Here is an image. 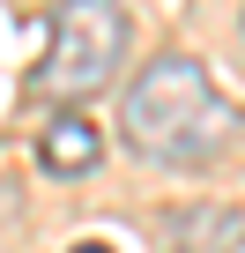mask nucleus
I'll return each instance as SVG.
<instances>
[{"label":"nucleus","mask_w":245,"mask_h":253,"mask_svg":"<svg viewBox=\"0 0 245 253\" xmlns=\"http://www.w3.org/2000/svg\"><path fill=\"white\" fill-rule=\"evenodd\" d=\"M238 38H245V23H238Z\"/></svg>","instance_id":"nucleus-6"},{"label":"nucleus","mask_w":245,"mask_h":253,"mask_svg":"<svg viewBox=\"0 0 245 253\" xmlns=\"http://www.w3.org/2000/svg\"><path fill=\"white\" fill-rule=\"evenodd\" d=\"M127 149L164 164V171H201L230 149L238 134V104L208 82L193 52H164L127 82Z\"/></svg>","instance_id":"nucleus-1"},{"label":"nucleus","mask_w":245,"mask_h":253,"mask_svg":"<svg viewBox=\"0 0 245 253\" xmlns=\"http://www.w3.org/2000/svg\"><path fill=\"white\" fill-rule=\"evenodd\" d=\"M74 253H111V246H97V238H82V246H74Z\"/></svg>","instance_id":"nucleus-5"},{"label":"nucleus","mask_w":245,"mask_h":253,"mask_svg":"<svg viewBox=\"0 0 245 253\" xmlns=\"http://www.w3.org/2000/svg\"><path fill=\"white\" fill-rule=\"evenodd\" d=\"M119 60H127V8H119V0H60L37 89L60 97V104H82V97L111 89Z\"/></svg>","instance_id":"nucleus-2"},{"label":"nucleus","mask_w":245,"mask_h":253,"mask_svg":"<svg viewBox=\"0 0 245 253\" xmlns=\"http://www.w3.org/2000/svg\"><path fill=\"white\" fill-rule=\"evenodd\" d=\"M164 238H171V253H238L245 246V216L193 201V209H171L164 216Z\"/></svg>","instance_id":"nucleus-3"},{"label":"nucleus","mask_w":245,"mask_h":253,"mask_svg":"<svg viewBox=\"0 0 245 253\" xmlns=\"http://www.w3.org/2000/svg\"><path fill=\"white\" fill-rule=\"evenodd\" d=\"M97 157H104V134H97L82 112H60L45 134H37V164L52 179H82V171H97Z\"/></svg>","instance_id":"nucleus-4"}]
</instances>
